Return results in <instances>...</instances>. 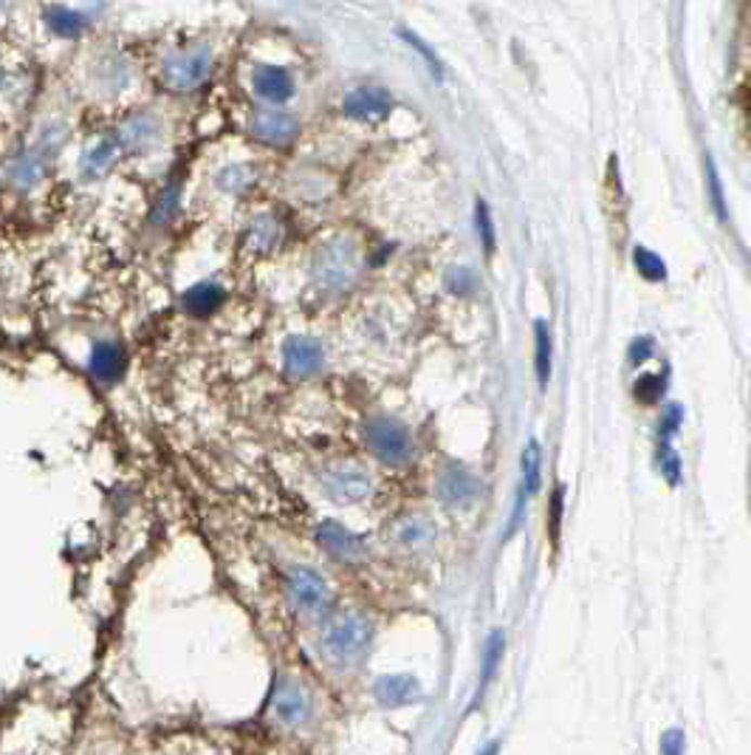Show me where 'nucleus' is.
Listing matches in <instances>:
<instances>
[{"label": "nucleus", "mask_w": 751, "mask_h": 755, "mask_svg": "<svg viewBox=\"0 0 751 755\" xmlns=\"http://www.w3.org/2000/svg\"><path fill=\"white\" fill-rule=\"evenodd\" d=\"M373 642V626L365 614L348 612L339 614L328 623V628L322 631V656L337 665V668H353L362 656L367 654V648Z\"/></svg>", "instance_id": "nucleus-1"}, {"label": "nucleus", "mask_w": 751, "mask_h": 755, "mask_svg": "<svg viewBox=\"0 0 751 755\" xmlns=\"http://www.w3.org/2000/svg\"><path fill=\"white\" fill-rule=\"evenodd\" d=\"M365 445L371 453L390 468H407L415 456L413 436L399 419L393 417H373L365 425Z\"/></svg>", "instance_id": "nucleus-2"}, {"label": "nucleus", "mask_w": 751, "mask_h": 755, "mask_svg": "<svg viewBox=\"0 0 751 755\" xmlns=\"http://www.w3.org/2000/svg\"><path fill=\"white\" fill-rule=\"evenodd\" d=\"M359 274V252L351 241H334L322 246L314 260V278L322 289L328 292H345L357 281Z\"/></svg>", "instance_id": "nucleus-3"}, {"label": "nucleus", "mask_w": 751, "mask_h": 755, "mask_svg": "<svg viewBox=\"0 0 751 755\" xmlns=\"http://www.w3.org/2000/svg\"><path fill=\"white\" fill-rule=\"evenodd\" d=\"M288 603L302 619H316L331 605L328 580L311 566H294L288 572Z\"/></svg>", "instance_id": "nucleus-4"}, {"label": "nucleus", "mask_w": 751, "mask_h": 755, "mask_svg": "<svg viewBox=\"0 0 751 755\" xmlns=\"http://www.w3.org/2000/svg\"><path fill=\"white\" fill-rule=\"evenodd\" d=\"M322 489L331 501L342 503V507H351V503L365 501L373 492V478L362 464L357 461H334L328 468L322 470L320 475Z\"/></svg>", "instance_id": "nucleus-5"}, {"label": "nucleus", "mask_w": 751, "mask_h": 755, "mask_svg": "<svg viewBox=\"0 0 751 755\" xmlns=\"http://www.w3.org/2000/svg\"><path fill=\"white\" fill-rule=\"evenodd\" d=\"M212 72V51L209 46H198V49L179 51L165 60V82L172 91H193Z\"/></svg>", "instance_id": "nucleus-6"}, {"label": "nucleus", "mask_w": 751, "mask_h": 755, "mask_svg": "<svg viewBox=\"0 0 751 755\" xmlns=\"http://www.w3.org/2000/svg\"><path fill=\"white\" fill-rule=\"evenodd\" d=\"M272 711L280 725L302 727L314 716V699H311V693H308V688L302 682H297V679H283V682L274 688Z\"/></svg>", "instance_id": "nucleus-7"}, {"label": "nucleus", "mask_w": 751, "mask_h": 755, "mask_svg": "<svg viewBox=\"0 0 751 755\" xmlns=\"http://www.w3.org/2000/svg\"><path fill=\"white\" fill-rule=\"evenodd\" d=\"M345 116H351L357 123H385L390 111H393V97L387 94L385 88L365 86L357 88L345 97L342 105Z\"/></svg>", "instance_id": "nucleus-8"}, {"label": "nucleus", "mask_w": 751, "mask_h": 755, "mask_svg": "<svg viewBox=\"0 0 751 755\" xmlns=\"http://www.w3.org/2000/svg\"><path fill=\"white\" fill-rule=\"evenodd\" d=\"M88 371L100 385H116L128 371V354L114 340H96L88 357Z\"/></svg>", "instance_id": "nucleus-9"}, {"label": "nucleus", "mask_w": 751, "mask_h": 755, "mask_svg": "<svg viewBox=\"0 0 751 755\" xmlns=\"http://www.w3.org/2000/svg\"><path fill=\"white\" fill-rule=\"evenodd\" d=\"M436 496L446 503V507H466L478 496V478H475L464 464H446L438 475Z\"/></svg>", "instance_id": "nucleus-10"}, {"label": "nucleus", "mask_w": 751, "mask_h": 755, "mask_svg": "<svg viewBox=\"0 0 751 755\" xmlns=\"http://www.w3.org/2000/svg\"><path fill=\"white\" fill-rule=\"evenodd\" d=\"M283 360H286V371L297 380H308L316 376L325 366V351L316 340L311 337H292L283 346Z\"/></svg>", "instance_id": "nucleus-11"}, {"label": "nucleus", "mask_w": 751, "mask_h": 755, "mask_svg": "<svg viewBox=\"0 0 751 755\" xmlns=\"http://www.w3.org/2000/svg\"><path fill=\"white\" fill-rule=\"evenodd\" d=\"M316 540L325 552H331L337 561H362L365 558V543L351 529H345L337 521H322L316 526Z\"/></svg>", "instance_id": "nucleus-12"}, {"label": "nucleus", "mask_w": 751, "mask_h": 755, "mask_svg": "<svg viewBox=\"0 0 751 755\" xmlns=\"http://www.w3.org/2000/svg\"><path fill=\"white\" fill-rule=\"evenodd\" d=\"M373 693H376V702L381 707L396 711V707L413 705L415 699L422 696V684H418V679L407 677V674H387V677H381L376 682Z\"/></svg>", "instance_id": "nucleus-13"}, {"label": "nucleus", "mask_w": 751, "mask_h": 755, "mask_svg": "<svg viewBox=\"0 0 751 755\" xmlns=\"http://www.w3.org/2000/svg\"><path fill=\"white\" fill-rule=\"evenodd\" d=\"M255 133L269 144H288L300 133V119L288 111H258L255 116Z\"/></svg>", "instance_id": "nucleus-14"}, {"label": "nucleus", "mask_w": 751, "mask_h": 755, "mask_svg": "<svg viewBox=\"0 0 751 755\" xmlns=\"http://www.w3.org/2000/svg\"><path fill=\"white\" fill-rule=\"evenodd\" d=\"M223 300H226V292H223V286H218V283H212V281H200V283H195V286L186 289L184 297H181V306H184V311L190 317H198V320H204V317H212L215 311L221 309Z\"/></svg>", "instance_id": "nucleus-15"}, {"label": "nucleus", "mask_w": 751, "mask_h": 755, "mask_svg": "<svg viewBox=\"0 0 751 755\" xmlns=\"http://www.w3.org/2000/svg\"><path fill=\"white\" fill-rule=\"evenodd\" d=\"M255 91L269 102H288L294 97V77L288 68L277 65H263L255 72Z\"/></svg>", "instance_id": "nucleus-16"}, {"label": "nucleus", "mask_w": 751, "mask_h": 755, "mask_svg": "<svg viewBox=\"0 0 751 755\" xmlns=\"http://www.w3.org/2000/svg\"><path fill=\"white\" fill-rule=\"evenodd\" d=\"M46 165H49V162H46L35 148H29V151H23L21 156L12 162V167H9V181H12L17 190H35L37 184L43 181Z\"/></svg>", "instance_id": "nucleus-17"}, {"label": "nucleus", "mask_w": 751, "mask_h": 755, "mask_svg": "<svg viewBox=\"0 0 751 755\" xmlns=\"http://www.w3.org/2000/svg\"><path fill=\"white\" fill-rule=\"evenodd\" d=\"M119 151H122L119 139H100V142L86 151V156L79 162V170H82L86 179H100V176H105L116 165Z\"/></svg>", "instance_id": "nucleus-18"}, {"label": "nucleus", "mask_w": 751, "mask_h": 755, "mask_svg": "<svg viewBox=\"0 0 751 755\" xmlns=\"http://www.w3.org/2000/svg\"><path fill=\"white\" fill-rule=\"evenodd\" d=\"M552 368H554V340L552 329L545 320H536L534 323V371L540 388H548L552 382Z\"/></svg>", "instance_id": "nucleus-19"}, {"label": "nucleus", "mask_w": 751, "mask_h": 755, "mask_svg": "<svg viewBox=\"0 0 751 755\" xmlns=\"http://www.w3.org/2000/svg\"><path fill=\"white\" fill-rule=\"evenodd\" d=\"M43 17H46V26H49V29L57 37H63V40H77L88 26L86 15H79L77 9L57 7V3L46 9Z\"/></svg>", "instance_id": "nucleus-20"}, {"label": "nucleus", "mask_w": 751, "mask_h": 755, "mask_svg": "<svg viewBox=\"0 0 751 755\" xmlns=\"http://www.w3.org/2000/svg\"><path fill=\"white\" fill-rule=\"evenodd\" d=\"M540 482H543V453H540V442L531 439L522 450V498H534L540 492Z\"/></svg>", "instance_id": "nucleus-21"}, {"label": "nucleus", "mask_w": 751, "mask_h": 755, "mask_svg": "<svg viewBox=\"0 0 751 755\" xmlns=\"http://www.w3.org/2000/svg\"><path fill=\"white\" fill-rule=\"evenodd\" d=\"M503 654H506V634L492 631L489 634L487 645H483V665H480V693L487 691L489 682L497 677V668H501Z\"/></svg>", "instance_id": "nucleus-22"}, {"label": "nucleus", "mask_w": 751, "mask_h": 755, "mask_svg": "<svg viewBox=\"0 0 751 755\" xmlns=\"http://www.w3.org/2000/svg\"><path fill=\"white\" fill-rule=\"evenodd\" d=\"M633 267L638 269V274H642L644 281H650V283L666 281L664 258H661L659 252L647 249V246L638 244L636 249H633Z\"/></svg>", "instance_id": "nucleus-23"}, {"label": "nucleus", "mask_w": 751, "mask_h": 755, "mask_svg": "<svg viewBox=\"0 0 751 755\" xmlns=\"http://www.w3.org/2000/svg\"><path fill=\"white\" fill-rule=\"evenodd\" d=\"M475 230H478L480 246L487 249V255L492 258L494 249H497V232H494V221H492V209L483 199L475 202Z\"/></svg>", "instance_id": "nucleus-24"}, {"label": "nucleus", "mask_w": 751, "mask_h": 755, "mask_svg": "<svg viewBox=\"0 0 751 755\" xmlns=\"http://www.w3.org/2000/svg\"><path fill=\"white\" fill-rule=\"evenodd\" d=\"M707 190H709V204L715 209L717 221H729V207H726V193H723V181L717 176L715 158L707 156Z\"/></svg>", "instance_id": "nucleus-25"}, {"label": "nucleus", "mask_w": 751, "mask_h": 755, "mask_svg": "<svg viewBox=\"0 0 751 755\" xmlns=\"http://www.w3.org/2000/svg\"><path fill=\"white\" fill-rule=\"evenodd\" d=\"M429 535H432V529H429V524L424 519L401 521L399 529H396V540L404 549H422L429 540Z\"/></svg>", "instance_id": "nucleus-26"}, {"label": "nucleus", "mask_w": 751, "mask_h": 755, "mask_svg": "<svg viewBox=\"0 0 751 755\" xmlns=\"http://www.w3.org/2000/svg\"><path fill=\"white\" fill-rule=\"evenodd\" d=\"M153 133H156V123H153L151 116H137V119H130L122 128L119 144H122V148H142Z\"/></svg>", "instance_id": "nucleus-27"}, {"label": "nucleus", "mask_w": 751, "mask_h": 755, "mask_svg": "<svg viewBox=\"0 0 751 755\" xmlns=\"http://www.w3.org/2000/svg\"><path fill=\"white\" fill-rule=\"evenodd\" d=\"M664 391H666V371H659V374L638 376L633 394H636V399L642 405H656L661 396H664Z\"/></svg>", "instance_id": "nucleus-28"}, {"label": "nucleus", "mask_w": 751, "mask_h": 755, "mask_svg": "<svg viewBox=\"0 0 751 755\" xmlns=\"http://www.w3.org/2000/svg\"><path fill=\"white\" fill-rule=\"evenodd\" d=\"M63 142H65V125L63 123H49L43 130H40V139H37L35 151L40 153L46 162H51V158H54V153L63 148Z\"/></svg>", "instance_id": "nucleus-29"}, {"label": "nucleus", "mask_w": 751, "mask_h": 755, "mask_svg": "<svg viewBox=\"0 0 751 755\" xmlns=\"http://www.w3.org/2000/svg\"><path fill=\"white\" fill-rule=\"evenodd\" d=\"M659 470L670 487L681 484V456L673 450V442H659Z\"/></svg>", "instance_id": "nucleus-30"}, {"label": "nucleus", "mask_w": 751, "mask_h": 755, "mask_svg": "<svg viewBox=\"0 0 751 755\" xmlns=\"http://www.w3.org/2000/svg\"><path fill=\"white\" fill-rule=\"evenodd\" d=\"M399 37H401V40H404V43L410 46V49L418 51V54H422V60H424V63H427L429 72H432V77H436V79L444 77V72H441V60H438L436 51H432L427 43H424L422 37L413 35V31H407V29H401V31H399Z\"/></svg>", "instance_id": "nucleus-31"}, {"label": "nucleus", "mask_w": 751, "mask_h": 755, "mask_svg": "<svg viewBox=\"0 0 751 755\" xmlns=\"http://www.w3.org/2000/svg\"><path fill=\"white\" fill-rule=\"evenodd\" d=\"M446 289H450L452 295H458V297L472 295L475 289H478V274L466 267L450 269V272H446Z\"/></svg>", "instance_id": "nucleus-32"}, {"label": "nucleus", "mask_w": 751, "mask_h": 755, "mask_svg": "<svg viewBox=\"0 0 751 755\" xmlns=\"http://www.w3.org/2000/svg\"><path fill=\"white\" fill-rule=\"evenodd\" d=\"M562 512H566V487H557L552 496V510H548V538L557 543L559 540V526H562Z\"/></svg>", "instance_id": "nucleus-33"}, {"label": "nucleus", "mask_w": 751, "mask_h": 755, "mask_svg": "<svg viewBox=\"0 0 751 755\" xmlns=\"http://www.w3.org/2000/svg\"><path fill=\"white\" fill-rule=\"evenodd\" d=\"M681 422H684V408H681V405H670V408L664 410V417H661L659 442H673L675 433L681 431Z\"/></svg>", "instance_id": "nucleus-34"}, {"label": "nucleus", "mask_w": 751, "mask_h": 755, "mask_svg": "<svg viewBox=\"0 0 751 755\" xmlns=\"http://www.w3.org/2000/svg\"><path fill=\"white\" fill-rule=\"evenodd\" d=\"M656 354V340L652 337H638L630 343V351H627V360L630 366H642V362H647Z\"/></svg>", "instance_id": "nucleus-35"}, {"label": "nucleus", "mask_w": 751, "mask_h": 755, "mask_svg": "<svg viewBox=\"0 0 751 755\" xmlns=\"http://www.w3.org/2000/svg\"><path fill=\"white\" fill-rule=\"evenodd\" d=\"M277 235H280V230L272 218H260V221L255 223V238H258L260 249H269V246L277 241Z\"/></svg>", "instance_id": "nucleus-36"}, {"label": "nucleus", "mask_w": 751, "mask_h": 755, "mask_svg": "<svg viewBox=\"0 0 751 755\" xmlns=\"http://www.w3.org/2000/svg\"><path fill=\"white\" fill-rule=\"evenodd\" d=\"M687 753V741L681 730H666L664 739H661V755H684Z\"/></svg>", "instance_id": "nucleus-37"}, {"label": "nucleus", "mask_w": 751, "mask_h": 755, "mask_svg": "<svg viewBox=\"0 0 751 755\" xmlns=\"http://www.w3.org/2000/svg\"><path fill=\"white\" fill-rule=\"evenodd\" d=\"M176 202H179V190L172 188L170 193H165V199H161V207H158V213H156L158 221H165V218L172 216V209H176Z\"/></svg>", "instance_id": "nucleus-38"}, {"label": "nucleus", "mask_w": 751, "mask_h": 755, "mask_svg": "<svg viewBox=\"0 0 751 755\" xmlns=\"http://www.w3.org/2000/svg\"><path fill=\"white\" fill-rule=\"evenodd\" d=\"M497 753H501V741H489L487 747L480 750L478 755H497Z\"/></svg>", "instance_id": "nucleus-39"}, {"label": "nucleus", "mask_w": 751, "mask_h": 755, "mask_svg": "<svg viewBox=\"0 0 751 755\" xmlns=\"http://www.w3.org/2000/svg\"><path fill=\"white\" fill-rule=\"evenodd\" d=\"M0 82H3V72H0Z\"/></svg>", "instance_id": "nucleus-40"}, {"label": "nucleus", "mask_w": 751, "mask_h": 755, "mask_svg": "<svg viewBox=\"0 0 751 755\" xmlns=\"http://www.w3.org/2000/svg\"><path fill=\"white\" fill-rule=\"evenodd\" d=\"M0 3H3V0H0Z\"/></svg>", "instance_id": "nucleus-41"}]
</instances>
